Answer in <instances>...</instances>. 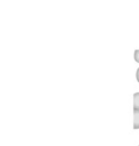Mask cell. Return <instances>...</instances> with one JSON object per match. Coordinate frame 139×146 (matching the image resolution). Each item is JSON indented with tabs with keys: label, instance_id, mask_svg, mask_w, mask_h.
<instances>
[{
	"label": "cell",
	"instance_id": "obj_1",
	"mask_svg": "<svg viewBox=\"0 0 139 146\" xmlns=\"http://www.w3.org/2000/svg\"><path fill=\"white\" fill-rule=\"evenodd\" d=\"M133 129H139V110H133Z\"/></svg>",
	"mask_w": 139,
	"mask_h": 146
},
{
	"label": "cell",
	"instance_id": "obj_2",
	"mask_svg": "<svg viewBox=\"0 0 139 146\" xmlns=\"http://www.w3.org/2000/svg\"><path fill=\"white\" fill-rule=\"evenodd\" d=\"M133 110H139V92L133 95Z\"/></svg>",
	"mask_w": 139,
	"mask_h": 146
},
{
	"label": "cell",
	"instance_id": "obj_3",
	"mask_svg": "<svg viewBox=\"0 0 139 146\" xmlns=\"http://www.w3.org/2000/svg\"><path fill=\"white\" fill-rule=\"evenodd\" d=\"M134 59L137 63H139V50H136L134 51Z\"/></svg>",
	"mask_w": 139,
	"mask_h": 146
},
{
	"label": "cell",
	"instance_id": "obj_4",
	"mask_svg": "<svg viewBox=\"0 0 139 146\" xmlns=\"http://www.w3.org/2000/svg\"><path fill=\"white\" fill-rule=\"evenodd\" d=\"M136 76H137V80H138V82H139V68L137 70V73H136Z\"/></svg>",
	"mask_w": 139,
	"mask_h": 146
}]
</instances>
